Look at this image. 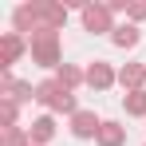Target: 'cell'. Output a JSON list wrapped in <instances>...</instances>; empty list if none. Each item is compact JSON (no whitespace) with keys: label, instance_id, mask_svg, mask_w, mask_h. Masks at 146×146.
<instances>
[{"label":"cell","instance_id":"cell-1","mask_svg":"<svg viewBox=\"0 0 146 146\" xmlns=\"http://www.w3.org/2000/svg\"><path fill=\"white\" fill-rule=\"evenodd\" d=\"M36 103L40 107H48L51 115H75L79 107H75V95L51 75V79H44V83H36Z\"/></svg>","mask_w":146,"mask_h":146},{"label":"cell","instance_id":"cell-2","mask_svg":"<svg viewBox=\"0 0 146 146\" xmlns=\"http://www.w3.org/2000/svg\"><path fill=\"white\" fill-rule=\"evenodd\" d=\"M28 51H32V63H40V67H63L59 63V32H36L32 40H28Z\"/></svg>","mask_w":146,"mask_h":146},{"label":"cell","instance_id":"cell-3","mask_svg":"<svg viewBox=\"0 0 146 146\" xmlns=\"http://www.w3.org/2000/svg\"><path fill=\"white\" fill-rule=\"evenodd\" d=\"M111 8L107 4H83V28L87 32H115V24H111Z\"/></svg>","mask_w":146,"mask_h":146},{"label":"cell","instance_id":"cell-4","mask_svg":"<svg viewBox=\"0 0 146 146\" xmlns=\"http://www.w3.org/2000/svg\"><path fill=\"white\" fill-rule=\"evenodd\" d=\"M24 48H28V44H24V36H20V32H4V40H0V67L8 71V67L24 55Z\"/></svg>","mask_w":146,"mask_h":146},{"label":"cell","instance_id":"cell-5","mask_svg":"<svg viewBox=\"0 0 146 146\" xmlns=\"http://www.w3.org/2000/svg\"><path fill=\"white\" fill-rule=\"evenodd\" d=\"M99 126L103 122L95 119V111H75L71 115V134L75 138H99Z\"/></svg>","mask_w":146,"mask_h":146},{"label":"cell","instance_id":"cell-6","mask_svg":"<svg viewBox=\"0 0 146 146\" xmlns=\"http://www.w3.org/2000/svg\"><path fill=\"white\" fill-rule=\"evenodd\" d=\"M115 79H119V75L111 71V63H103V59H95V63L87 67V87H95V91H107Z\"/></svg>","mask_w":146,"mask_h":146},{"label":"cell","instance_id":"cell-7","mask_svg":"<svg viewBox=\"0 0 146 146\" xmlns=\"http://www.w3.org/2000/svg\"><path fill=\"white\" fill-rule=\"evenodd\" d=\"M28 138H32V146L51 142V138H55V119H51V115H40V119L28 126Z\"/></svg>","mask_w":146,"mask_h":146},{"label":"cell","instance_id":"cell-8","mask_svg":"<svg viewBox=\"0 0 146 146\" xmlns=\"http://www.w3.org/2000/svg\"><path fill=\"white\" fill-rule=\"evenodd\" d=\"M119 83L126 87V91H142V83H146V63H126L119 71Z\"/></svg>","mask_w":146,"mask_h":146},{"label":"cell","instance_id":"cell-9","mask_svg":"<svg viewBox=\"0 0 146 146\" xmlns=\"http://www.w3.org/2000/svg\"><path fill=\"white\" fill-rule=\"evenodd\" d=\"M138 40H142V32H138L134 24H119L115 32H111V44H115V48H134Z\"/></svg>","mask_w":146,"mask_h":146},{"label":"cell","instance_id":"cell-10","mask_svg":"<svg viewBox=\"0 0 146 146\" xmlns=\"http://www.w3.org/2000/svg\"><path fill=\"white\" fill-rule=\"evenodd\" d=\"M122 142H126V126H119V122L99 126V146H122Z\"/></svg>","mask_w":146,"mask_h":146},{"label":"cell","instance_id":"cell-11","mask_svg":"<svg viewBox=\"0 0 146 146\" xmlns=\"http://www.w3.org/2000/svg\"><path fill=\"white\" fill-rule=\"evenodd\" d=\"M55 79H59V83H63V87H67V91H75V87H79V83H87V71H79V67H75V63H63V67H59V71H55Z\"/></svg>","mask_w":146,"mask_h":146},{"label":"cell","instance_id":"cell-12","mask_svg":"<svg viewBox=\"0 0 146 146\" xmlns=\"http://www.w3.org/2000/svg\"><path fill=\"white\" fill-rule=\"evenodd\" d=\"M122 103H126V115H138V119H146V91H130Z\"/></svg>","mask_w":146,"mask_h":146},{"label":"cell","instance_id":"cell-13","mask_svg":"<svg viewBox=\"0 0 146 146\" xmlns=\"http://www.w3.org/2000/svg\"><path fill=\"white\" fill-rule=\"evenodd\" d=\"M0 119H4V130L16 126V103L12 99H0Z\"/></svg>","mask_w":146,"mask_h":146},{"label":"cell","instance_id":"cell-14","mask_svg":"<svg viewBox=\"0 0 146 146\" xmlns=\"http://www.w3.org/2000/svg\"><path fill=\"white\" fill-rule=\"evenodd\" d=\"M126 16L130 20H146V4H126Z\"/></svg>","mask_w":146,"mask_h":146}]
</instances>
